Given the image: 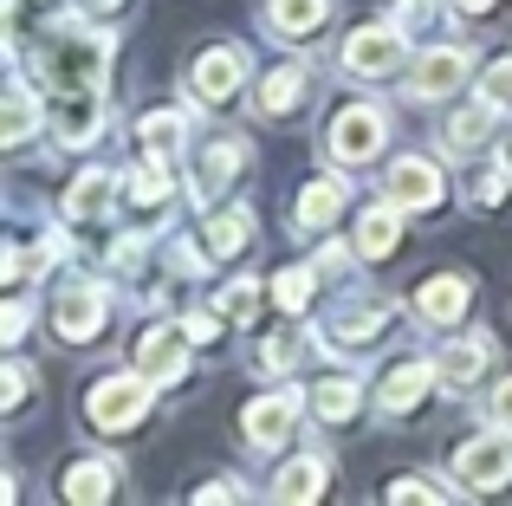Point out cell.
Instances as JSON below:
<instances>
[{
    "label": "cell",
    "instance_id": "cell-1",
    "mask_svg": "<svg viewBox=\"0 0 512 506\" xmlns=\"http://www.w3.org/2000/svg\"><path fill=\"white\" fill-rule=\"evenodd\" d=\"M104 65H111V33H91V26H59V33L39 46V78L46 91H91L104 85Z\"/></svg>",
    "mask_w": 512,
    "mask_h": 506
},
{
    "label": "cell",
    "instance_id": "cell-2",
    "mask_svg": "<svg viewBox=\"0 0 512 506\" xmlns=\"http://www.w3.org/2000/svg\"><path fill=\"white\" fill-rule=\"evenodd\" d=\"M150 403H156L150 377H98L85 390V422L104 429V435H124V429H137V422L150 416Z\"/></svg>",
    "mask_w": 512,
    "mask_h": 506
},
{
    "label": "cell",
    "instance_id": "cell-3",
    "mask_svg": "<svg viewBox=\"0 0 512 506\" xmlns=\"http://www.w3.org/2000/svg\"><path fill=\"white\" fill-rule=\"evenodd\" d=\"M389 331H396V305L389 299H350L325 325V351L331 357H363V351H376Z\"/></svg>",
    "mask_w": 512,
    "mask_h": 506
},
{
    "label": "cell",
    "instance_id": "cell-4",
    "mask_svg": "<svg viewBox=\"0 0 512 506\" xmlns=\"http://www.w3.org/2000/svg\"><path fill=\"white\" fill-rule=\"evenodd\" d=\"M240 85H247V52L240 46H201L188 59V98L208 104V111H221Z\"/></svg>",
    "mask_w": 512,
    "mask_h": 506
},
{
    "label": "cell",
    "instance_id": "cell-5",
    "mask_svg": "<svg viewBox=\"0 0 512 506\" xmlns=\"http://www.w3.org/2000/svg\"><path fill=\"white\" fill-rule=\"evenodd\" d=\"M512 481V435H474L454 448V487L467 494H500Z\"/></svg>",
    "mask_w": 512,
    "mask_h": 506
},
{
    "label": "cell",
    "instance_id": "cell-6",
    "mask_svg": "<svg viewBox=\"0 0 512 506\" xmlns=\"http://www.w3.org/2000/svg\"><path fill=\"white\" fill-rule=\"evenodd\" d=\"M104 312H111V292L98 279H72V286L52 299V325H59L65 344H91L104 331Z\"/></svg>",
    "mask_w": 512,
    "mask_h": 506
},
{
    "label": "cell",
    "instance_id": "cell-7",
    "mask_svg": "<svg viewBox=\"0 0 512 506\" xmlns=\"http://www.w3.org/2000/svg\"><path fill=\"white\" fill-rule=\"evenodd\" d=\"M409 65V46H402V26H357L344 39V72L350 78H389Z\"/></svg>",
    "mask_w": 512,
    "mask_h": 506
},
{
    "label": "cell",
    "instance_id": "cell-8",
    "mask_svg": "<svg viewBox=\"0 0 512 506\" xmlns=\"http://www.w3.org/2000/svg\"><path fill=\"white\" fill-rule=\"evenodd\" d=\"M305 416V390H273V396H253L247 409H240V429H247L253 448H273L292 435V422Z\"/></svg>",
    "mask_w": 512,
    "mask_h": 506
},
{
    "label": "cell",
    "instance_id": "cell-9",
    "mask_svg": "<svg viewBox=\"0 0 512 506\" xmlns=\"http://www.w3.org/2000/svg\"><path fill=\"white\" fill-rule=\"evenodd\" d=\"M383 137H389V117L376 104H350V111H338V124H331V156L338 163H370L383 150Z\"/></svg>",
    "mask_w": 512,
    "mask_h": 506
},
{
    "label": "cell",
    "instance_id": "cell-10",
    "mask_svg": "<svg viewBox=\"0 0 512 506\" xmlns=\"http://www.w3.org/2000/svg\"><path fill=\"white\" fill-rule=\"evenodd\" d=\"M383 189H389V202H396L402 215H422V208L441 202V169L428 163V156H396L389 176H383Z\"/></svg>",
    "mask_w": 512,
    "mask_h": 506
},
{
    "label": "cell",
    "instance_id": "cell-11",
    "mask_svg": "<svg viewBox=\"0 0 512 506\" xmlns=\"http://www.w3.org/2000/svg\"><path fill=\"white\" fill-rule=\"evenodd\" d=\"M137 370L150 383H182V370H188V325L175 331V325H156V331H143V344H137Z\"/></svg>",
    "mask_w": 512,
    "mask_h": 506
},
{
    "label": "cell",
    "instance_id": "cell-12",
    "mask_svg": "<svg viewBox=\"0 0 512 506\" xmlns=\"http://www.w3.org/2000/svg\"><path fill=\"white\" fill-rule=\"evenodd\" d=\"M52 124H59V143H91L104 130V85H91V91H59L52 98Z\"/></svg>",
    "mask_w": 512,
    "mask_h": 506
},
{
    "label": "cell",
    "instance_id": "cell-13",
    "mask_svg": "<svg viewBox=\"0 0 512 506\" xmlns=\"http://www.w3.org/2000/svg\"><path fill=\"white\" fill-rule=\"evenodd\" d=\"M467 305H474V279L467 273H435L422 292H415V312H422L428 325H461Z\"/></svg>",
    "mask_w": 512,
    "mask_h": 506
},
{
    "label": "cell",
    "instance_id": "cell-14",
    "mask_svg": "<svg viewBox=\"0 0 512 506\" xmlns=\"http://www.w3.org/2000/svg\"><path fill=\"white\" fill-rule=\"evenodd\" d=\"M428 383H441V370H435V364H422V357H402V364L389 370L383 383H376V403H383L389 416H409V409H422Z\"/></svg>",
    "mask_w": 512,
    "mask_h": 506
},
{
    "label": "cell",
    "instance_id": "cell-15",
    "mask_svg": "<svg viewBox=\"0 0 512 506\" xmlns=\"http://www.w3.org/2000/svg\"><path fill=\"white\" fill-rule=\"evenodd\" d=\"M240 169H247V143H240V137H214L208 150L195 156V202H214Z\"/></svg>",
    "mask_w": 512,
    "mask_h": 506
},
{
    "label": "cell",
    "instance_id": "cell-16",
    "mask_svg": "<svg viewBox=\"0 0 512 506\" xmlns=\"http://www.w3.org/2000/svg\"><path fill=\"white\" fill-rule=\"evenodd\" d=\"M312 91V65H299V59H286V65H273V72L260 78V91H253V111L260 117H286L292 104Z\"/></svg>",
    "mask_w": 512,
    "mask_h": 506
},
{
    "label": "cell",
    "instance_id": "cell-17",
    "mask_svg": "<svg viewBox=\"0 0 512 506\" xmlns=\"http://www.w3.org/2000/svg\"><path fill=\"white\" fill-rule=\"evenodd\" d=\"M461 85H467V52L461 46H435L428 59H415V78H409L415 98H448Z\"/></svg>",
    "mask_w": 512,
    "mask_h": 506
},
{
    "label": "cell",
    "instance_id": "cell-18",
    "mask_svg": "<svg viewBox=\"0 0 512 506\" xmlns=\"http://www.w3.org/2000/svg\"><path fill=\"white\" fill-rule=\"evenodd\" d=\"M487 364H493V344L480 338V331L454 338L448 351L435 357V370H441V383H448V390H467V383H480V377H487Z\"/></svg>",
    "mask_w": 512,
    "mask_h": 506
},
{
    "label": "cell",
    "instance_id": "cell-19",
    "mask_svg": "<svg viewBox=\"0 0 512 506\" xmlns=\"http://www.w3.org/2000/svg\"><path fill=\"white\" fill-rule=\"evenodd\" d=\"M331 20V0H266V26L279 39H318Z\"/></svg>",
    "mask_w": 512,
    "mask_h": 506
},
{
    "label": "cell",
    "instance_id": "cell-20",
    "mask_svg": "<svg viewBox=\"0 0 512 506\" xmlns=\"http://www.w3.org/2000/svg\"><path fill=\"white\" fill-rule=\"evenodd\" d=\"M344 202H350L344 176H312V182H305V189H299V228H305V234L331 228V221L344 215Z\"/></svg>",
    "mask_w": 512,
    "mask_h": 506
},
{
    "label": "cell",
    "instance_id": "cell-21",
    "mask_svg": "<svg viewBox=\"0 0 512 506\" xmlns=\"http://www.w3.org/2000/svg\"><path fill=\"white\" fill-rule=\"evenodd\" d=\"M111 202H117V176L111 169H85V176L72 182V195H65V215L98 221V215H111Z\"/></svg>",
    "mask_w": 512,
    "mask_h": 506
},
{
    "label": "cell",
    "instance_id": "cell-22",
    "mask_svg": "<svg viewBox=\"0 0 512 506\" xmlns=\"http://www.w3.org/2000/svg\"><path fill=\"white\" fill-rule=\"evenodd\" d=\"M441 143H448L454 156H474V150H487V143H493V104L480 98L474 111H454V117H448V130H441Z\"/></svg>",
    "mask_w": 512,
    "mask_h": 506
},
{
    "label": "cell",
    "instance_id": "cell-23",
    "mask_svg": "<svg viewBox=\"0 0 512 506\" xmlns=\"http://www.w3.org/2000/svg\"><path fill=\"white\" fill-rule=\"evenodd\" d=\"M325 481H331L325 461H318V455H299V461H286V468H279L273 500H318V494H325Z\"/></svg>",
    "mask_w": 512,
    "mask_h": 506
},
{
    "label": "cell",
    "instance_id": "cell-24",
    "mask_svg": "<svg viewBox=\"0 0 512 506\" xmlns=\"http://www.w3.org/2000/svg\"><path fill=\"white\" fill-rule=\"evenodd\" d=\"M396 241H402V208L396 202L370 208L363 228H357V253H363V260H383V253H396Z\"/></svg>",
    "mask_w": 512,
    "mask_h": 506
},
{
    "label": "cell",
    "instance_id": "cell-25",
    "mask_svg": "<svg viewBox=\"0 0 512 506\" xmlns=\"http://www.w3.org/2000/svg\"><path fill=\"white\" fill-rule=\"evenodd\" d=\"M117 494V468L111 461H78V468H65V500L91 506V500H111Z\"/></svg>",
    "mask_w": 512,
    "mask_h": 506
},
{
    "label": "cell",
    "instance_id": "cell-26",
    "mask_svg": "<svg viewBox=\"0 0 512 506\" xmlns=\"http://www.w3.org/2000/svg\"><path fill=\"white\" fill-rule=\"evenodd\" d=\"M247 241H253V215L247 208H221V215L208 221V260H234Z\"/></svg>",
    "mask_w": 512,
    "mask_h": 506
},
{
    "label": "cell",
    "instance_id": "cell-27",
    "mask_svg": "<svg viewBox=\"0 0 512 506\" xmlns=\"http://www.w3.org/2000/svg\"><path fill=\"white\" fill-rule=\"evenodd\" d=\"M312 409L325 422H350L363 409V383H350V377H325V383H312Z\"/></svg>",
    "mask_w": 512,
    "mask_h": 506
},
{
    "label": "cell",
    "instance_id": "cell-28",
    "mask_svg": "<svg viewBox=\"0 0 512 506\" xmlns=\"http://www.w3.org/2000/svg\"><path fill=\"white\" fill-rule=\"evenodd\" d=\"M143 150L169 169L175 156H182V111H150L143 117Z\"/></svg>",
    "mask_w": 512,
    "mask_h": 506
},
{
    "label": "cell",
    "instance_id": "cell-29",
    "mask_svg": "<svg viewBox=\"0 0 512 506\" xmlns=\"http://www.w3.org/2000/svg\"><path fill=\"white\" fill-rule=\"evenodd\" d=\"M130 208H137V215H163V208H169V169L163 163L130 176Z\"/></svg>",
    "mask_w": 512,
    "mask_h": 506
},
{
    "label": "cell",
    "instance_id": "cell-30",
    "mask_svg": "<svg viewBox=\"0 0 512 506\" xmlns=\"http://www.w3.org/2000/svg\"><path fill=\"white\" fill-rule=\"evenodd\" d=\"M39 130V104H33V91H20L13 85V98H7V124H0V137L7 143H26Z\"/></svg>",
    "mask_w": 512,
    "mask_h": 506
},
{
    "label": "cell",
    "instance_id": "cell-31",
    "mask_svg": "<svg viewBox=\"0 0 512 506\" xmlns=\"http://www.w3.org/2000/svg\"><path fill=\"white\" fill-rule=\"evenodd\" d=\"M273 299H279V312L299 318L305 305H312V266H286V273H279V286H273Z\"/></svg>",
    "mask_w": 512,
    "mask_h": 506
},
{
    "label": "cell",
    "instance_id": "cell-32",
    "mask_svg": "<svg viewBox=\"0 0 512 506\" xmlns=\"http://www.w3.org/2000/svg\"><path fill=\"white\" fill-rule=\"evenodd\" d=\"M480 98H487L493 111H512V52H506V59H493L487 72H480Z\"/></svg>",
    "mask_w": 512,
    "mask_h": 506
},
{
    "label": "cell",
    "instance_id": "cell-33",
    "mask_svg": "<svg viewBox=\"0 0 512 506\" xmlns=\"http://www.w3.org/2000/svg\"><path fill=\"white\" fill-rule=\"evenodd\" d=\"M389 500H454V487H441V481H428V474H396L389 481Z\"/></svg>",
    "mask_w": 512,
    "mask_h": 506
},
{
    "label": "cell",
    "instance_id": "cell-34",
    "mask_svg": "<svg viewBox=\"0 0 512 506\" xmlns=\"http://www.w3.org/2000/svg\"><path fill=\"white\" fill-rule=\"evenodd\" d=\"M253 312H260V286H247V279H240V286L221 292V318H253Z\"/></svg>",
    "mask_w": 512,
    "mask_h": 506
},
{
    "label": "cell",
    "instance_id": "cell-35",
    "mask_svg": "<svg viewBox=\"0 0 512 506\" xmlns=\"http://www.w3.org/2000/svg\"><path fill=\"white\" fill-rule=\"evenodd\" d=\"M0 383H7V396H0V403H7V409H20V403H26V383H33V377H26V370L13 364V370H7Z\"/></svg>",
    "mask_w": 512,
    "mask_h": 506
},
{
    "label": "cell",
    "instance_id": "cell-36",
    "mask_svg": "<svg viewBox=\"0 0 512 506\" xmlns=\"http://www.w3.org/2000/svg\"><path fill=\"white\" fill-rule=\"evenodd\" d=\"M292 357H299V338H273V344H266V364H273V370H286Z\"/></svg>",
    "mask_w": 512,
    "mask_h": 506
},
{
    "label": "cell",
    "instance_id": "cell-37",
    "mask_svg": "<svg viewBox=\"0 0 512 506\" xmlns=\"http://www.w3.org/2000/svg\"><path fill=\"white\" fill-rule=\"evenodd\" d=\"M428 13H435V0H402L396 20H402V26H428Z\"/></svg>",
    "mask_w": 512,
    "mask_h": 506
},
{
    "label": "cell",
    "instance_id": "cell-38",
    "mask_svg": "<svg viewBox=\"0 0 512 506\" xmlns=\"http://www.w3.org/2000/svg\"><path fill=\"white\" fill-rule=\"evenodd\" d=\"M0 325H7V331H0V338H7V344H13V338H26V299H13Z\"/></svg>",
    "mask_w": 512,
    "mask_h": 506
},
{
    "label": "cell",
    "instance_id": "cell-39",
    "mask_svg": "<svg viewBox=\"0 0 512 506\" xmlns=\"http://www.w3.org/2000/svg\"><path fill=\"white\" fill-rule=\"evenodd\" d=\"M493 422H500V429H512V377L493 390Z\"/></svg>",
    "mask_w": 512,
    "mask_h": 506
},
{
    "label": "cell",
    "instance_id": "cell-40",
    "mask_svg": "<svg viewBox=\"0 0 512 506\" xmlns=\"http://www.w3.org/2000/svg\"><path fill=\"white\" fill-rule=\"evenodd\" d=\"M195 500H240V487H234V481H201Z\"/></svg>",
    "mask_w": 512,
    "mask_h": 506
},
{
    "label": "cell",
    "instance_id": "cell-41",
    "mask_svg": "<svg viewBox=\"0 0 512 506\" xmlns=\"http://www.w3.org/2000/svg\"><path fill=\"white\" fill-rule=\"evenodd\" d=\"M124 0H78V13H117Z\"/></svg>",
    "mask_w": 512,
    "mask_h": 506
},
{
    "label": "cell",
    "instance_id": "cell-42",
    "mask_svg": "<svg viewBox=\"0 0 512 506\" xmlns=\"http://www.w3.org/2000/svg\"><path fill=\"white\" fill-rule=\"evenodd\" d=\"M454 7H461V13H487V0H454Z\"/></svg>",
    "mask_w": 512,
    "mask_h": 506
},
{
    "label": "cell",
    "instance_id": "cell-43",
    "mask_svg": "<svg viewBox=\"0 0 512 506\" xmlns=\"http://www.w3.org/2000/svg\"><path fill=\"white\" fill-rule=\"evenodd\" d=\"M506 169H512V143H506Z\"/></svg>",
    "mask_w": 512,
    "mask_h": 506
}]
</instances>
